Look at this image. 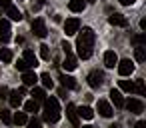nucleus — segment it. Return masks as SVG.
Returning <instances> with one entry per match:
<instances>
[{
    "mask_svg": "<svg viewBox=\"0 0 146 128\" xmlns=\"http://www.w3.org/2000/svg\"><path fill=\"white\" fill-rule=\"evenodd\" d=\"M78 38H76V50H78V58L82 60H88L92 56V48H94V40H96V34L92 28L84 26L82 30H78Z\"/></svg>",
    "mask_w": 146,
    "mask_h": 128,
    "instance_id": "nucleus-1",
    "label": "nucleus"
},
{
    "mask_svg": "<svg viewBox=\"0 0 146 128\" xmlns=\"http://www.w3.org/2000/svg\"><path fill=\"white\" fill-rule=\"evenodd\" d=\"M60 116H62V112H60L58 100L52 98V96L46 98V100H44V114H42L44 122H48V124H56V122L60 120Z\"/></svg>",
    "mask_w": 146,
    "mask_h": 128,
    "instance_id": "nucleus-2",
    "label": "nucleus"
},
{
    "mask_svg": "<svg viewBox=\"0 0 146 128\" xmlns=\"http://www.w3.org/2000/svg\"><path fill=\"white\" fill-rule=\"evenodd\" d=\"M124 108L130 112V114H142L144 112V102L138 100V98H130L124 102Z\"/></svg>",
    "mask_w": 146,
    "mask_h": 128,
    "instance_id": "nucleus-3",
    "label": "nucleus"
},
{
    "mask_svg": "<svg viewBox=\"0 0 146 128\" xmlns=\"http://www.w3.org/2000/svg\"><path fill=\"white\" fill-rule=\"evenodd\" d=\"M32 32H34V36H38V38H46L48 30H46L44 18H34V20H32Z\"/></svg>",
    "mask_w": 146,
    "mask_h": 128,
    "instance_id": "nucleus-4",
    "label": "nucleus"
},
{
    "mask_svg": "<svg viewBox=\"0 0 146 128\" xmlns=\"http://www.w3.org/2000/svg\"><path fill=\"white\" fill-rule=\"evenodd\" d=\"M10 32H12V30H10V22H8L6 18H0V42H2V44L10 42V38H12Z\"/></svg>",
    "mask_w": 146,
    "mask_h": 128,
    "instance_id": "nucleus-5",
    "label": "nucleus"
},
{
    "mask_svg": "<svg viewBox=\"0 0 146 128\" xmlns=\"http://www.w3.org/2000/svg\"><path fill=\"white\" fill-rule=\"evenodd\" d=\"M118 74L124 78V76H130L132 72H134V62L132 60H128V58H124V60H118Z\"/></svg>",
    "mask_w": 146,
    "mask_h": 128,
    "instance_id": "nucleus-6",
    "label": "nucleus"
},
{
    "mask_svg": "<svg viewBox=\"0 0 146 128\" xmlns=\"http://www.w3.org/2000/svg\"><path fill=\"white\" fill-rule=\"evenodd\" d=\"M88 84H90V88H100V86L104 84V72L92 70V72L88 74Z\"/></svg>",
    "mask_w": 146,
    "mask_h": 128,
    "instance_id": "nucleus-7",
    "label": "nucleus"
},
{
    "mask_svg": "<svg viewBox=\"0 0 146 128\" xmlns=\"http://www.w3.org/2000/svg\"><path fill=\"white\" fill-rule=\"evenodd\" d=\"M78 30H80V20H78V18H66V22H64V32H66V36H74Z\"/></svg>",
    "mask_w": 146,
    "mask_h": 128,
    "instance_id": "nucleus-8",
    "label": "nucleus"
},
{
    "mask_svg": "<svg viewBox=\"0 0 146 128\" xmlns=\"http://www.w3.org/2000/svg\"><path fill=\"white\" fill-rule=\"evenodd\" d=\"M96 110H98V114H100V116H104V118H110V116L114 114L112 106H110L106 100H98V104H96Z\"/></svg>",
    "mask_w": 146,
    "mask_h": 128,
    "instance_id": "nucleus-9",
    "label": "nucleus"
},
{
    "mask_svg": "<svg viewBox=\"0 0 146 128\" xmlns=\"http://www.w3.org/2000/svg\"><path fill=\"white\" fill-rule=\"evenodd\" d=\"M108 22H110L112 26H120V28H126V26H128V18H126L124 14H118V12H114V14L108 18Z\"/></svg>",
    "mask_w": 146,
    "mask_h": 128,
    "instance_id": "nucleus-10",
    "label": "nucleus"
},
{
    "mask_svg": "<svg viewBox=\"0 0 146 128\" xmlns=\"http://www.w3.org/2000/svg\"><path fill=\"white\" fill-rule=\"evenodd\" d=\"M66 116H68V120H70V124L74 128H80V120H78V114H76V106L74 104H68L66 106Z\"/></svg>",
    "mask_w": 146,
    "mask_h": 128,
    "instance_id": "nucleus-11",
    "label": "nucleus"
},
{
    "mask_svg": "<svg viewBox=\"0 0 146 128\" xmlns=\"http://www.w3.org/2000/svg\"><path fill=\"white\" fill-rule=\"evenodd\" d=\"M104 64H106V68H114L118 64V56H116L114 50H106L104 52Z\"/></svg>",
    "mask_w": 146,
    "mask_h": 128,
    "instance_id": "nucleus-12",
    "label": "nucleus"
},
{
    "mask_svg": "<svg viewBox=\"0 0 146 128\" xmlns=\"http://www.w3.org/2000/svg\"><path fill=\"white\" fill-rule=\"evenodd\" d=\"M22 60H24V62H26V64H28L30 68L38 66V56H36V54H34L32 50H28V48L24 50V56H22Z\"/></svg>",
    "mask_w": 146,
    "mask_h": 128,
    "instance_id": "nucleus-13",
    "label": "nucleus"
},
{
    "mask_svg": "<svg viewBox=\"0 0 146 128\" xmlns=\"http://www.w3.org/2000/svg\"><path fill=\"white\" fill-rule=\"evenodd\" d=\"M22 96H24V94H22L20 90H12V92H10V96H8L10 106H12V108H18V106L22 104Z\"/></svg>",
    "mask_w": 146,
    "mask_h": 128,
    "instance_id": "nucleus-14",
    "label": "nucleus"
},
{
    "mask_svg": "<svg viewBox=\"0 0 146 128\" xmlns=\"http://www.w3.org/2000/svg\"><path fill=\"white\" fill-rule=\"evenodd\" d=\"M76 66H78V58L76 56H66L64 58V62H62V68L64 70H68V72H72V70H76Z\"/></svg>",
    "mask_w": 146,
    "mask_h": 128,
    "instance_id": "nucleus-15",
    "label": "nucleus"
},
{
    "mask_svg": "<svg viewBox=\"0 0 146 128\" xmlns=\"http://www.w3.org/2000/svg\"><path fill=\"white\" fill-rule=\"evenodd\" d=\"M22 82H24V86H34L38 82V76L32 70H26V72H22Z\"/></svg>",
    "mask_w": 146,
    "mask_h": 128,
    "instance_id": "nucleus-16",
    "label": "nucleus"
},
{
    "mask_svg": "<svg viewBox=\"0 0 146 128\" xmlns=\"http://www.w3.org/2000/svg\"><path fill=\"white\" fill-rule=\"evenodd\" d=\"M110 100L114 102V106L116 108H124V98H122V92L120 90H110Z\"/></svg>",
    "mask_w": 146,
    "mask_h": 128,
    "instance_id": "nucleus-17",
    "label": "nucleus"
},
{
    "mask_svg": "<svg viewBox=\"0 0 146 128\" xmlns=\"http://www.w3.org/2000/svg\"><path fill=\"white\" fill-rule=\"evenodd\" d=\"M60 82H62V86L64 88H68V90H74L78 84H76V78H72V76H66V74H60Z\"/></svg>",
    "mask_w": 146,
    "mask_h": 128,
    "instance_id": "nucleus-18",
    "label": "nucleus"
},
{
    "mask_svg": "<svg viewBox=\"0 0 146 128\" xmlns=\"http://www.w3.org/2000/svg\"><path fill=\"white\" fill-rule=\"evenodd\" d=\"M6 16H8L10 20H16V22H20V20H22V12H20L16 6H10V8H6Z\"/></svg>",
    "mask_w": 146,
    "mask_h": 128,
    "instance_id": "nucleus-19",
    "label": "nucleus"
},
{
    "mask_svg": "<svg viewBox=\"0 0 146 128\" xmlns=\"http://www.w3.org/2000/svg\"><path fill=\"white\" fill-rule=\"evenodd\" d=\"M68 8H70L72 12H82V10L86 8V2H84V0H70V2H68Z\"/></svg>",
    "mask_w": 146,
    "mask_h": 128,
    "instance_id": "nucleus-20",
    "label": "nucleus"
},
{
    "mask_svg": "<svg viewBox=\"0 0 146 128\" xmlns=\"http://www.w3.org/2000/svg\"><path fill=\"white\" fill-rule=\"evenodd\" d=\"M32 100L34 102H44L46 100V92H44V88H32Z\"/></svg>",
    "mask_w": 146,
    "mask_h": 128,
    "instance_id": "nucleus-21",
    "label": "nucleus"
},
{
    "mask_svg": "<svg viewBox=\"0 0 146 128\" xmlns=\"http://www.w3.org/2000/svg\"><path fill=\"white\" fill-rule=\"evenodd\" d=\"M76 114H80L84 120H92V118H94V110H92L90 106H80Z\"/></svg>",
    "mask_w": 146,
    "mask_h": 128,
    "instance_id": "nucleus-22",
    "label": "nucleus"
},
{
    "mask_svg": "<svg viewBox=\"0 0 146 128\" xmlns=\"http://www.w3.org/2000/svg\"><path fill=\"white\" fill-rule=\"evenodd\" d=\"M12 122L18 124V126H24V124L28 122V114H26V112H16L14 118H12Z\"/></svg>",
    "mask_w": 146,
    "mask_h": 128,
    "instance_id": "nucleus-23",
    "label": "nucleus"
},
{
    "mask_svg": "<svg viewBox=\"0 0 146 128\" xmlns=\"http://www.w3.org/2000/svg\"><path fill=\"white\" fill-rule=\"evenodd\" d=\"M38 80H42V86H44V88H52V86H54V82H52V78H50L48 72H42V74L38 76Z\"/></svg>",
    "mask_w": 146,
    "mask_h": 128,
    "instance_id": "nucleus-24",
    "label": "nucleus"
},
{
    "mask_svg": "<svg viewBox=\"0 0 146 128\" xmlns=\"http://www.w3.org/2000/svg\"><path fill=\"white\" fill-rule=\"evenodd\" d=\"M118 86L124 92H134V82L132 80H118Z\"/></svg>",
    "mask_w": 146,
    "mask_h": 128,
    "instance_id": "nucleus-25",
    "label": "nucleus"
},
{
    "mask_svg": "<svg viewBox=\"0 0 146 128\" xmlns=\"http://www.w3.org/2000/svg\"><path fill=\"white\" fill-rule=\"evenodd\" d=\"M134 58H136L138 62H144V60H146V50H144V46H136V48H134Z\"/></svg>",
    "mask_w": 146,
    "mask_h": 128,
    "instance_id": "nucleus-26",
    "label": "nucleus"
},
{
    "mask_svg": "<svg viewBox=\"0 0 146 128\" xmlns=\"http://www.w3.org/2000/svg\"><path fill=\"white\" fill-rule=\"evenodd\" d=\"M24 110H26V114H28V112H30V114L38 112V102H34V100H28V102L24 104Z\"/></svg>",
    "mask_w": 146,
    "mask_h": 128,
    "instance_id": "nucleus-27",
    "label": "nucleus"
},
{
    "mask_svg": "<svg viewBox=\"0 0 146 128\" xmlns=\"http://www.w3.org/2000/svg\"><path fill=\"white\" fill-rule=\"evenodd\" d=\"M40 58L42 60H50V46L48 44H40Z\"/></svg>",
    "mask_w": 146,
    "mask_h": 128,
    "instance_id": "nucleus-28",
    "label": "nucleus"
},
{
    "mask_svg": "<svg viewBox=\"0 0 146 128\" xmlns=\"http://www.w3.org/2000/svg\"><path fill=\"white\" fill-rule=\"evenodd\" d=\"M0 58H2V62H12V50L2 48L0 50Z\"/></svg>",
    "mask_w": 146,
    "mask_h": 128,
    "instance_id": "nucleus-29",
    "label": "nucleus"
},
{
    "mask_svg": "<svg viewBox=\"0 0 146 128\" xmlns=\"http://www.w3.org/2000/svg\"><path fill=\"white\" fill-rule=\"evenodd\" d=\"M132 42H134L136 46H144V44H146V34H136V36H132Z\"/></svg>",
    "mask_w": 146,
    "mask_h": 128,
    "instance_id": "nucleus-30",
    "label": "nucleus"
},
{
    "mask_svg": "<svg viewBox=\"0 0 146 128\" xmlns=\"http://www.w3.org/2000/svg\"><path fill=\"white\" fill-rule=\"evenodd\" d=\"M14 68H16V70H20V72H26V70H30V66H28V64H26L22 58H18V60H16Z\"/></svg>",
    "mask_w": 146,
    "mask_h": 128,
    "instance_id": "nucleus-31",
    "label": "nucleus"
},
{
    "mask_svg": "<svg viewBox=\"0 0 146 128\" xmlns=\"http://www.w3.org/2000/svg\"><path fill=\"white\" fill-rule=\"evenodd\" d=\"M0 118H2V122H4V124H12V116H10V112H8V110H4V108L0 110Z\"/></svg>",
    "mask_w": 146,
    "mask_h": 128,
    "instance_id": "nucleus-32",
    "label": "nucleus"
},
{
    "mask_svg": "<svg viewBox=\"0 0 146 128\" xmlns=\"http://www.w3.org/2000/svg\"><path fill=\"white\" fill-rule=\"evenodd\" d=\"M134 92H138V94H144V92H146V88H144V80H136V84H134Z\"/></svg>",
    "mask_w": 146,
    "mask_h": 128,
    "instance_id": "nucleus-33",
    "label": "nucleus"
},
{
    "mask_svg": "<svg viewBox=\"0 0 146 128\" xmlns=\"http://www.w3.org/2000/svg\"><path fill=\"white\" fill-rule=\"evenodd\" d=\"M26 128H42V122L38 118H32V120L26 122Z\"/></svg>",
    "mask_w": 146,
    "mask_h": 128,
    "instance_id": "nucleus-34",
    "label": "nucleus"
},
{
    "mask_svg": "<svg viewBox=\"0 0 146 128\" xmlns=\"http://www.w3.org/2000/svg\"><path fill=\"white\" fill-rule=\"evenodd\" d=\"M44 4H46V0H34V2H32V10H40Z\"/></svg>",
    "mask_w": 146,
    "mask_h": 128,
    "instance_id": "nucleus-35",
    "label": "nucleus"
},
{
    "mask_svg": "<svg viewBox=\"0 0 146 128\" xmlns=\"http://www.w3.org/2000/svg\"><path fill=\"white\" fill-rule=\"evenodd\" d=\"M62 50H64V54H66V56H70V54H72V46H70L66 40L62 42Z\"/></svg>",
    "mask_w": 146,
    "mask_h": 128,
    "instance_id": "nucleus-36",
    "label": "nucleus"
},
{
    "mask_svg": "<svg viewBox=\"0 0 146 128\" xmlns=\"http://www.w3.org/2000/svg\"><path fill=\"white\" fill-rule=\"evenodd\" d=\"M10 6H12V0H0V8L6 10V8H10Z\"/></svg>",
    "mask_w": 146,
    "mask_h": 128,
    "instance_id": "nucleus-37",
    "label": "nucleus"
},
{
    "mask_svg": "<svg viewBox=\"0 0 146 128\" xmlns=\"http://www.w3.org/2000/svg\"><path fill=\"white\" fill-rule=\"evenodd\" d=\"M6 94H8V88H6V86H0V100H2V98H8Z\"/></svg>",
    "mask_w": 146,
    "mask_h": 128,
    "instance_id": "nucleus-38",
    "label": "nucleus"
},
{
    "mask_svg": "<svg viewBox=\"0 0 146 128\" xmlns=\"http://www.w3.org/2000/svg\"><path fill=\"white\" fill-rule=\"evenodd\" d=\"M136 2V0H120V4H124V6H132Z\"/></svg>",
    "mask_w": 146,
    "mask_h": 128,
    "instance_id": "nucleus-39",
    "label": "nucleus"
},
{
    "mask_svg": "<svg viewBox=\"0 0 146 128\" xmlns=\"http://www.w3.org/2000/svg\"><path fill=\"white\" fill-rule=\"evenodd\" d=\"M58 96H60V98H66V90L60 88V90H58Z\"/></svg>",
    "mask_w": 146,
    "mask_h": 128,
    "instance_id": "nucleus-40",
    "label": "nucleus"
},
{
    "mask_svg": "<svg viewBox=\"0 0 146 128\" xmlns=\"http://www.w3.org/2000/svg\"><path fill=\"white\" fill-rule=\"evenodd\" d=\"M136 128H146V122H144V120H140V122H136Z\"/></svg>",
    "mask_w": 146,
    "mask_h": 128,
    "instance_id": "nucleus-41",
    "label": "nucleus"
},
{
    "mask_svg": "<svg viewBox=\"0 0 146 128\" xmlns=\"http://www.w3.org/2000/svg\"><path fill=\"white\" fill-rule=\"evenodd\" d=\"M140 28H142V30H146V18H142V20H140Z\"/></svg>",
    "mask_w": 146,
    "mask_h": 128,
    "instance_id": "nucleus-42",
    "label": "nucleus"
},
{
    "mask_svg": "<svg viewBox=\"0 0 146 128\" xmlns=\"http://www.w3.org/2000/svg\"><path fill=\"white\" fill-rule=\"evenodd\" d=\"M110 128H120V126H118V124H112V126H110Z\"/></svg>",
    "mask_w": 146,
    "mask_h": 128,
    "instance_id": "nucleus-43",
    "label": "nucleus"
},
{
    "mask_svg": "<svg viewBox=\"0 0 146 128\" xmlns=\"http://www.w3.org/2000/svg\"><path fill=\"white\" fill-rule=\"evenodd\" d=\"M84 2H90V4H92V2H96V0H84Z\"/></svg>",
    "mask_w": 146,
    "mask_h": 128,
    "instance_id": "nucleus-44",
    "label": "nucleus"
},
{
    "mask_svg": "<svg viewBox=\"0 0 146 128\" xmlns=\"http://www.w3.org/2000/svg\"><path fill=\"white\" fill-rule=\"evenodd\" d=\"M82 128H94V126H90V124H88V126H82Z\"/></svg>",
    "mask_w": 146,
    "mask_h": 128,
    "instance_id": "nucleus-45",
    "label": "nucleus"
}]
</instances>
